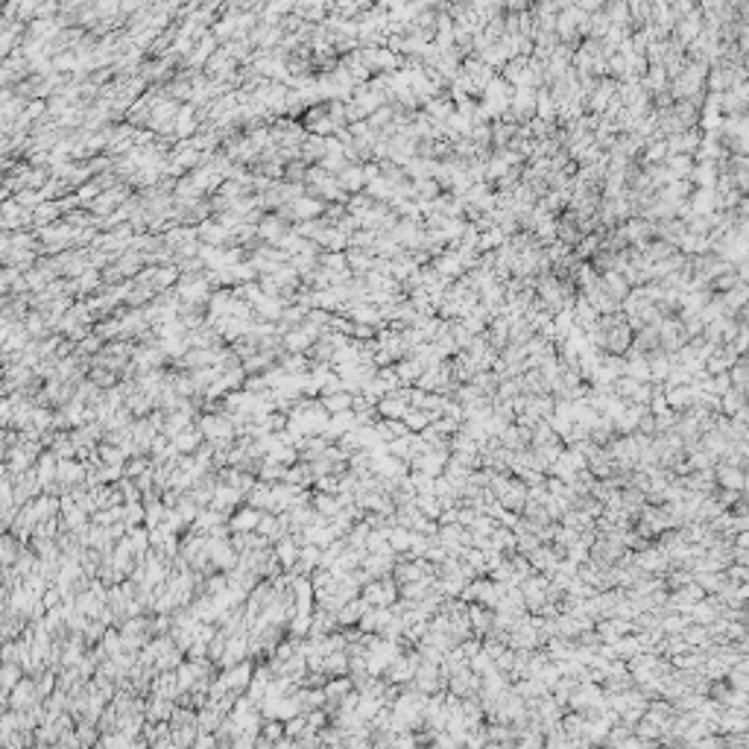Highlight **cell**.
Here are the masks:
<instances>
[{
    "label": "cell",
    "instance_id": "52a82bcc",
    "mask_svg": "<svg viewBox=\"0 0 749 749\" xmlns=\"http://www.w3.org/2000/svg\"><path fill=\"white\" fill-rule=\"evenodd\" d=\"M287 308H290V304L281 299V296H264L261 302L255 304V319H257V322H273V325H278Z\"/></svg>",
    "mask_w": 749,
    "mask_h": 749
},
{
    "label": "cell",
    "instance_id": "83f0119b",
    "mask_svg": "<svg viewBox=\"0 0 749 749\" xmlns=\"http://www.w3.org/2000/svg\"><path fill=\"white\" fill-rule=\"evenodd\" d=\"M261 738L269 741V743H281V741L287 738V732H284V726H281V720H264Z\"/></svg>",
    "mask_w": 749,
    "mask_h": 749
},
{
    "label": "cell",
    "instance_id": "4fadbf2b",
    "mask_svg": "<svg viewBox=\"0 0 749 749\" xmlns=\"http://www.w3.org/2000/svg\"><path fill=\"white\" fill-rule=\"evenodd\" d=\"M313 342H316V337H311L304 328H293V331H287V334H284L281 346H284L287 354H308L313 349Z\"/></svg>",
    "mask_w": 749,
    "mask_h": 749
},
{
    "label": "cell",
    "instance_id": "cb8c5ba5",
    "mask_svg": "<svg viewBox=\"0 0 749 749\" xmlns=\"http://www.w3.org/2000/svg\"><path fill=\"white\" fill-rule=\"evenodd\" d=\"M319 266L331 269V273H346V269H349V257H346V252H322V255H319Z\"/></svg>",
    "mask_w": 749,
    "mask_h": 749
},
{
    "label": "cell",
    "instance_id": "4dcf8cb0",
    "mask_svg": "<svg viewBox=\"0 0 749 749\" xmlns=\"http://www.w3.org/2000/svg\"><path fill=\"white\" fill-rule=\"evenodd\" d=\"M434 677H436L434 668H431V665H422L419 670H416V685L425 688V691H431V688L436 685V682H434Z\"/></svg>",
    "mask_w": 749,
    "mask_h": 749
},
{
    "label": "cell",
    "instance_id": "9c48e42d",
    "mask_svg": "<svg viewBox=\"0 0 749 749\" xmlns=\"http://www.w3.org/2000/svg\"><path fill=\"white\" fill-rule=\"evenodd\" d=\"M249 656H252V650H249V635H235V638H228L226 656H223V661H220V668L228 670V668L240 665V661H246Z\"/></svg>",
    "mask_w": 749,
    "mask_h": 749
},
{
    "label": "cell",
    "instance_id": "277c9868",
    "mask_svg": "<svg viewBox=\"0 0 749 749\" xmlns=\"http://www.w3.org/2000/svg\"><path fill=\"white\" fill-rule=\"evenodd\" d=\"M252 677H255V665L252 661H240V665H235V668H228V670H223L220 673V679L226 682V688L231 694H243V691H249V685H252Z\"/></svg>",
    "mask_w": 749,
    "mask_h": 749
},
{
    "label": "cell",
    "instance_id": "ac0fdd59",
    "mask_svg": "<svg viewBox=\"0 0 749 749\" xmlns=\"http://www.w3.org/2000/svg\"><path fill=\"white\" fill-rule=\"evenodd\" d=\"M246 503H249V507H255V509H261V512H273V507H275V503H273V486L264 483V480H257L255 489L246 495Z\"/></svg>",
    "mask_w": 749,
    "mask_h": 749
},
{
    "label": "cell",
    "instance_id": "5bb4252c",
    "mask_svg": "<svg viewBox=\"0 0 749 749\" xmlns=\"http://www.w3.org/2000/svg\"><path fill=\"white\" fill-rule=\"evenodd\" d=\"M205 445V436H202V431L200 427H188V431H182L176 439H173V448L182 454V457H193L196 451H200Z\"/></svg>",
    "mask_w": 749,
    "mask_h": 749
},
{
    "label": "cell",
    "instance_id": "7c38bea8",
    "mask_svg": "<svg viewBox=\"0 0 749 749\" xmlns=\"http://www.w3.org/2000/svg\"><path fill=\"white\" fill-rule=\"evenodd\" d=\"M337 185L342 193H360L366 191V176H363V164H349L342 173L337 176Z\"/></svg>",
    "mask_w": 749,
    "mask_h": 749
},
{
    "label": "cell",
    "instance_id": "f546056e",
    "mask_svg": "<svg viewBox=\"0 0 749 749\" xmlns=\"http://www.w3.org/2000/svg\"><path fill=\"white\" fill-rule=\"evenodd\" d=\"M77 738L82 741V746H85V749H91V746H94V741H97V729L91 726L88 720H82L79 726H77Z\"/></svg>",
    "mask_w": 749,
    "mask_h": 749
},
{
    "label": "cell",
    "instance_id": "8fae6325",
    "mask_svg": "<svg viewBox=\"0 0 749 749\" xmlns=\"http://www.w3.org/2000/svg\"><path fill=\"white\" fill-rule=\"evenodd\" d=\"M240 500H246V498H243L235 486L220 483V486H217V492H214V503H211V509L223 512V515H228V518H231V512H235V507H237Z\"/></svg>",
    "mask_w": 749,
    "mask_h": 749
},
{
    "label": "cell",
    "instance_id": "7a4b0ae2",
    "mask_svg": "<svg viewBox=\"0 0 749 749\" xmlns=\"http://www.w3.org/2000/svg\"><path fill=\"white\" fill-rule=\"evenodd\" d=\"M302 126L308 135H316V138H331V135H334V124H331V115H328V103L311 106L308 112L302 115Z\"/></svg>",
    "mask_w": 749,
    "mask_h": 749
},
{
    "label": "cell",
    "instance_id": "9a60e30c",
    "mask_svg": "<svg viewBox=\"0 0 749 749\" xmlns=\"http://www.w3.org/2000/svg\"><path fill=\"white\" fill-rule=\"evenodd\" d=\"M369 609H372V606L366 603L363 597H358V600H351V603H346V606L340 609V615H337V621H340V630H346V626H358V623H360V618H363Z\"/></svg>",
    "mask_w": 749,
    "mask_h": 749
},
{
    "label": "cell",
    "instance_id": "ffe728a7",
    "mask_svg": "<svg viewBox=\"0 0 749 749\" xmlns=\"http://www.w3.org/2000/svg\"><path fill=\"white\" fill-rule=\"evenodd\" d=\"M311 507L316 509V515H322V518H328V521H334L337 515L342 512V507H340L337 495H325V492H313Z\"/></svg>",
    "mask_w": 749,
    "mask_h": 749
},
{
    "label": "cell",
    "instance_id": "f1b7e54d",
    "mask_svg": "<svg viewBox=\"0 0 749 749\" xmlns=\"http://www.w3.org/2000/svg\"><path fill=\"white\" fill-rule=\"evenodd\" d=\"M103 749H135V741L124 732H112V735H103Z\"/></svg>",
    "mask_w": 749,
    "mask_h": 749
},
{
    "label": "cell",
    "instance_id": "484cf974",
    "mask_svg": "<svg viewBox=\"0 0 749 749\" xmlns=\"http://www.w3.org/2000/svg\"><path fill=\"white\" fill-rule=\"evenodd\" d=\"M431 419H434L431 413H425V410H413V407H410V413L404 416V425L410 427V434H422V431H427V427H431Z\"/></svg>",
    "mask_w": 749,
    "mask_h": 749
},
{
    "label": "cell",
    "instance_id": "d4e9b609",
    "mask_svg": "<svg viewBox=\"0 0 749 749\" xmlns=\"http://www.w3.org/2000/svg\"><path fill=\"white\" fill-rule=\"evenodd\" d=\"M410 542H413V530H407V527H392V530H389V547H392V554L410 550Z\"/></svg>",
    "mask_w": 749,
    "mask_h": 749
},
{
    "label": "cell",
    "instance_id": "d6a6232c",
    "mask_svg": "<svg viewBox=\"0 0 749 749\" xmlns=\"http://www.w3.org/2000/svg\"><path fill=\"white\" fill-rule=\"evenodd\" d=\"M217 735H200V741H196L193 749H217Z\"/></svg>",
    "mask_w": 749,
    "mask_h": 749
},
{
    "label": "cell",
    "instance_id": "6da1fadb",
    "mask_svg": "<svg viewBox=\"0 0 749 749\" xmlns=\"http://www.w3.org/2000/svg\"><path fill=\"white\" fill-rule=\"evenodd\" d=\"M398 585L392 580H375L369 585H363V600L369 603L372 609H387V606H396V597H398Z\"/></svg>",
    "mask_w": 749,
    "mask_h": 749
},
{
    "label": "cell",
    "instance_id": "1f68e13d",
    "mask_svg": "<svg viewBox=\"0 0 749 749\" xmlns=\"http://www.w3.org/2000/svg\"><path fill=\"white\" fill-rule=\"evenodd\" d=\"M208 650H211V644H205V641L196 638V641L191 644V650H188V661H211L208 659Z\"/></svg>",
    "mask_w": 749,
    "mask_h": 749
},
{
    "label": "cell",
    "instance_id": "d6986e66",
    "mask_svg": "<svg viewBox=\"0 0 749 749\" xmlns=\"http://www.w3.org/2000/svg\"><path fill=\"white\" fill-rule=\"evenodd\" d=\"M173 699H162V697H153L150 703H146V720L150 723H170V717H173Z\"/></svg>",
    "mask_w": 749,
    "mask_h": 749
},
{
    "label": "cell",
    "instance_id": "e0dca14e",
    "mask_svg": "<svg viewBox=\"0 0 749 749\" xmlns=\"http://www.w3.org/2000/svg\"><path fill=\"white\" fill-rule=\"evenodd\" d=\"M396 372H398V378H401V387H416V384H419V378L425 375V366L407 354L404 360L396 363Z\"/></svg>",
    "mask_w": 749,
    "mask_h": 749
},
{
    "label": "cell",
    "instance_id": "ba28073f",
    "mask_svg": "<svg viewBox=\"0 0 749 749\" xmlns=\"http://www.w3.org/2000/svg\"><path fill=\"white\" fill-rule=\"evenodd\" d=\"M328 211V202L313 200V196H302L299 202H293V220L296 223H311V220H322Z\"/></svg>",
    "mask_w": 749,
    "mask_h": 749
},
{
    "label": "cell",
    "instance_id": "44dd1931",
    "mask_svg": "<svg viewBox=\"0 0 749 749\" xmlns=\"http://www.w3.org/2000/svg\"><path fill=\"white\" fill-rule=\"evenodd\" d=\"M322 401V407L331 413V416H340V413H349L354 410V396L351 392H334V396H325V398H319Z\"/></svg>",
    "mask_w": 749,
    "mask_h": 749
},
{
    "label": "cell",
    "instance_id": "3957f363",
    "mask_svg": "<svg viewBox=\"0 0 749 749\" xmlns=\"http://www.w3.org/2000/svg\"><path fill=\"white\" fill-rule=\"evenodd\" d=\"M6 703H9L12 711H30V708L39 706L41 697H39V685H35V679H32V677H23V679L18 682L15 691L9 694Z\"/></svg>",
    "mask_w": 749,
    "mask_h": 749
},
{
    "label": "cell",
    "instance_id": "30bf717a",
    "mask_svg": "<svg viewBox=\"0 0 749 749\" xmlns=\"http://www.w3.org/2000/svg\"><path fill=\"white\" fill-rule=\"evenodd\" d=\"M273 550H275V559H278V565H281V571H293V568H296V565H299L302 545H299L293 536L281 538L278 545H273Z\"/></svg>",
    "mask_w": 749,
    "mask_h": 749
},
{
    "label": "cell",
    "instance_id": "4316f807",
    "mask_svg": "<svg viewBox=\"0 0 749 749\" xmlns=\"http://www.w3.org/2000/svg\"><path fill=\"white\" fill-rule=\"evenodd\" d=\"M375 205V200L366 191H360V193H351L349 196V202H346V208H349V214H354V217H363L366 211H369V208Z\"/></svg>",
    "mask_w": 749,
    "mask_h": 749
},
{
    "label": "cell",
    "instance_id": "5b68a950",
    "mask_svg": "<svg viewBox=\"0 0 749 749\" xmlns=\"http://www.w3.org/2000/svg\"><path fill=\"white\" fill-rule=\"evenodd\" d=\"M378 413H380V419L404 422V416L410 413V401H407V396H404V389L389 392L387 398H380V401H378Z\"/></svg>",
    "mask_w": 749,
    "mask_h": 749
},
{
    "label": "cell",
    "instance_id": "8992f818",
    "mask_svg": "<svg viewBox=\"0 0 749 749\" xmlns=\"http://www.w3.org/2000/svg\"><path fill=\"white\" fill-rule=\"evenodd\" d=\"M261 518H264V512L246 503V507H240L237 512H231L228 530L231 533H257V524H261Z\"/></svg>",
    "mask_w": 749,
    "mask_h": 749
},
{
    "label": "cell",
    "instance_id": "2e32d148",
    "mask_svg": "<svg viewBox=\"0 0 749 749\" xmlns=\"http://www.w3.org/2000/svg\"><path fill=\"white\" fill-rule=\"evenodd\" d=\"M97 457H100V463L108 465V469H126V463H129L124 448L112 445V442H100V445H97Z\"/></svg>",
    "mask_w": 749,
    "mask_h": 749
},
{
    "label": "cell",
    "instance_id": "7402d4cb",
    "mask_svg": "<svg viewBox=\"0 0 749 749\" xmlns=\"http://www.w3.org/2000/svg\"><path fill=\"white\" fill-rule=\"evenodd\" d=\"M88 380H91L94 387H100L103 392H108V389L120 387V375H117V372H112V369H103V366H91Z\"/></svg>",
    "mask_w": 749,
    "mask_h": 749
},
{
    "label": "cell",
    "instance_id": "603a6c76",
    "mask_svg": "<svg viewBox=\"0 0 749 749\" xmlns=\"http://www.w3.org/2000/svg\"><path fill=\"white\" fill-rule=\"evenodd\" d=\"M23 679V668L15 665V661H9V665H3V699H9V694L18 688V682Z\"/></svg>",
    "mask_w": 749,
    "mask_h": 749
}]
</instances>
